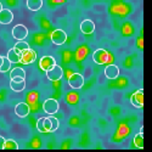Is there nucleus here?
<instances>
[{"mask_svg":"<svg viewBox=\"0 0 152 152\" xmlns=\"http://www.w3.org/2000/svg\"><path fill=\"white\" fill-rule=\"evenodd\" d=\"M93 60H94L95 63H97V65H106V63H108L112 60V57H111V55H110V53L107 51V50L97 49L93 54Z\"/></svg>","mask_w":152,"mask_h":152,"instance_id":"obj_1","label":"nucleus"},{"mask_svg":"<svg viewBox=\"0 0 152 152\" xmlns=\"http://www.w3.org/2000/svg\"><path fill=\"white\" fill-rule=\"evenodd\" d=\"M68 84L72 89L74 90H78L84 85V77L80 74V73H73L69 75L68 78Z\"/></svg>","mask_w":152,"mask_h":152,"instance_id":"obj_2","label":"nucleus"},{"mask_svg":"<svg viewBox=\"0 0 152 152\" xmlns=\"http://www.w3.org/2000/svg\"><path fill=\"white\" fill-rule=\"evenodd\" d=\"M35 60H37V53L31 48L21 53L20 62L23 63V65H31V63H33Z\"/></svg>","mask_w":152,"mask_h":152,"instance_id":"obj_3","label":"nucleus"},{"mask_svg":"<svg viewBox=\"0 0 152 152\" xmlns=\"http://www.w3.org/2000/svg\"><path fill=\"white\" fill-rule=\"evenodd\" d=\"M11 33L16 40H24L28 35V29L26 26H23V24H16V26L12 28Z\"/></svg>","mask_w":152,"mask_h":152,"instance_id":"obj_4","label":"nucleus"},{"mask_svg":"<svg viewBox=\"0 0 152 152\" xmlns=\"http://www.w3.org/2000/svg\"><path fill=\"white\" fill-rule=\"evenodd\" d=\"M58 107H60V105L55 99H46L43 104V110L48 115H55L58 111Z\"/></svg>","mask_w":152,"mask_h":152,"instance_id":"obj_5","label":"nucleus"},{"mask_svg":"<svg viewBox=\"0 0 152 152\" xmlns=\"http://www.w3.org/2000/svg\"><path fill=\"white\" fill-rule=\"evenodd\" d=\"M46 77H48L49 80H51V82H57L63 77V69L61 68V66L55 65L53 68L46 71Z\"/></svg>","mask_w":152,"mask_h":152,"instance_id":"obj_6","label":"nucleus"},{"mask_svg":"<svg viewBox=\"0 0 152 152\" xmlns=\"http://www.w3.org/2000/svg\"><path fill=\"white\" fill-rule=\"evenodd\" d=\"M67 40V34L62 29H55L51 33V42L55 45H63Z\"/></svg>","mask_w":152,"mask_h":152,"instance_id":"obj_7","label":"nucleus"},{"mask_svg":"<svg viewBox=\"0 0 152 152\" xmlns=\"http://www.w3.org/2000/svg\"><path fill=\"white\" fill-rule=\"evenodd\" d=\"M130 104L136 107V108H141L144 106V90L142 89H139L136 90L132 97H130Z\"/></svg>","mask_w":152,"mask_h":152,"instance_id":"obj_8","label":"nucleus"},{"mask_svg":"<svg viewBox=\"0 0 152 152\" xmlns=\"http://www.w3.org/2000/svg\"><path fill=\"white\" fill-rule=\"evenodd\" d=\"M37 129L40 133H51V123L49 117H40L37 122Z\"/></svg>","mask_w":152,"mask_h":152,"instance_id":"obj_9","label":"nucleus"},{"mask_svg":"<svg viewBox=\"0 0 152 152\" xmlns=\"http://www.w3.org/2000/svg\"><path fill=\"white\" fill-rule=\"evenodd\" d=\"M56 65V61L53 56H43L40 60H39V67L42 68V71H49L50 68H53L54 66Z\"/></svg>","mask_w":152,"mask_h":152,"instance_id":"obj_10","label":"nucleus"},{"mask_svg":"<svg viewBox=\"0 0 152 152\" xmlns=\"http://www.w3.org/2000/svg\"><path fill=\"white\" fill-rule=\"evenodd\" d=\"M29 106L28 104L26 102H20L15 106V113H16V116H18L20 118H24V117H27L29 115Z\"/></svg>","mask_w":152,"mask_h":152,"instance_id":"obj_11","label":"nucleus"},{"mask_svg":"<svg viewBox=\"0 0 152 152\" xmlns=\"http://www.w3.org/2000/svg\"><path fill=\"white\" fill-rule=\"evenodd\" d=\"M10 88L12 91L21 93L26 88V80L24 79H11L10 80Z\"/></svg>","mask_w":152,"mask_h":152,"instance_id":"obj_12","label":"nucleus"},{"mask_svg":"<svg viewBox=\"0 0 152 152\" xmlns=\"http://www.w3.org/2000/svg\"><path fill=\"white\" fill-rule=\"evenodd\" d=\"M105 75L108 79H116L119 75V67L117 65H108L105 68Z\"/></svg>","mask_w":152,"mask_h":152,"instance_id":"obj_13","label":"nucleus"},{"mask_svg":"<svg viewBox=\"0 0 152 152\" xmlns=\"http://www.w3.org/2000/svg\"><path fill=\"white\" fill-rule=\"evenodd\" d=\"M14 20V14L10 9H3L0 11V23L1 24H9Z\"/></svg>","mask_w":152,"mask_h":152,"instance_id":"obj_14","label":"nucleus"},{"mask_svg":"<svg viewBox=\"0 0 152 152\" xmlns=\"http://www.w3.org/2000/svg\"><path fill=\"white\" fill-rule=\"evenodd\" d=\"M80 31L83 34H91L95 31V23L91 20H84L80 23Z\"/></svg>","mask_w":152,"mask_h":152,"instance_id":"obj_15","label":"nucleus"},{"mask_svg":"<svg viewBox=\"0 0 152 152\" xmlns=\"http://www.w3.org/2000/svg\"><path fill=\"white\" fill-rule=\"evenodd\" d=\"M6 57H7V60L11 63H18L20 62V57H21V53L17 51L15 48H12V49H10L9 51H7Z\"/></svg>","mask_w":152,"mask_h":152,"instance_id":"obj_16","label":"nucleus"},{"mask_svg":"<svg viewBox=\"0 0 152 152\" xmlns=\"http://www.w3.org/2000/svg\"><path fill=\"white\" fill-rule=\"evenodd\" d=\"M10 78L11 79H26V71L21 67H16L11 71Z\"/></svg>","mask_w":152,"mask_h":152,"instance_id":"obj_17","label":"nucleus"},{"mask_svg":"<svg viewBox=\"0 0 152 152\" xmlns=\"http://www.w3.org/2000/svg\"><path fill=\"white\" fill-rule=\"evenodd\" d=\"M43 6V0H27V7L31 11H38Z\"/></svg>","mask_w":152,"mask_h":152,"instance_id":"obj_18","label":"nucleus"},{"mask_svg":"<svg viewBox=\"0 0 152 152\" xmlns=\"http://www.w3.org/2000/svg\"><path fill=\"white\" fill-rule=\"evenodd\" d=\"M134 145L137 148H144V134H142V132L137 133L134 136Z\"/></svg>","mask_w":152,"mask_h":152,"instance_id":"obj_19","label":"nucleus"},{"mask_svg":"<svg viewBox=\"0 0 152 152\" xmlns=\"http://www.w3.org/2000/svg\"><path fill=\"white\" fill-rule=\"evenodd\" d=\"M11 68V62L7 60V57H4L3 56V62L0 65V73H5L7 71H10Z\"/></svg>","mask_w":152,"mask_h":152,"instance_id":"obj_20","label":"nucleus"},{"mask_svg":"<svg viewBox=\"0 0 152 152\" xmlns=\"http://www.w3.org/2000/svg\"><path fill=\"white\" fill-rule=\"evenodd\" d=\"M17 51H20V53H22V51H24V50H27V49H29L31 46H29V44L28 43H26V42H23V40H18L16 44H15V46H14Z\"/></svg>","mask_w":152,"mask_h":152,"instance_id":"obj_21","label":"nucleus"},{"mask_svg":"<svg viewBox=\"0 0 152 152\" xmlns=\"http://www.w3.org/2000/svg\"><path fill=\"white\" fill-rule=\"evenodd\" d=\"M17 150L18 148V144L14 140H11V139H7V140H5L4 142V150Z\"/></svg>","mask_w":152,"mask_h":152,"instance_id":"obj_22","label":"nucleus"},{"mask_svg":"<svg viewBox=\"0 0 152 152\" xmlns=\"http://www.w3.org/2000/svg\"><path fill=\"white\" fill-rule=\"evenodd\" d=\"M49 119H50V123H51V133H54L58 128V121L57 118L53 117V115H49Z\"/></svg>","mask_w":152,"mask_h":152,"instance_id":"obj_23","label":"nucleus"},{"mask_svg":"<svg viewBox=\"0 0 152 152\" xmlns=\"http://www.w3.org/2000/svg\"><path fill=\"white\" fill-rule=\"evenodd\" d=\"M4 142H5V137L0 135V150H4Z\"/></svg>","mask_w":152,"mask_h":152,"instance_id":"obj_24","label":"nucleus"},{"mask_svg":"<svg viewBox=\"0 0 152 152\" xmlns=\"http://www.w3.org/2000/svg\"><path fill=\"white\" fill-rule=\"evenodd\" d=\"M53 1H54V3H56V4H60V3H63L65 0H53Z\"/></svg>","mask_w":152,"mask_h":152,"instance_id":"obj_25","label":"nucleus"},{"mask_svg":"<svg viewBox=\"0 0 152 152\" xmlns=\"http://www.w3.org/2000/svg\"><path fill=\"white\" fill-rule=\"evenodd\" d=\"M1 62H3V56L0 55V65H1Z\"/></svg>","mask_w":152,"mask_h":152,"instance_id":"obj_26","label":"nucleus"},{"mask_svg":"<svg viewBox=\"0 0 152 152\" xmlns=\"http://www.w3.org/2000/svg\"><path fill=\"white\" fill-rule=\"evenodd\" d=\"M3 10V5H1V3H0V11Z\"/></svg>","mask_w":152,"mask_h":152,"instance_id":"obj_27","label":"nucleus"}]
</instances>
